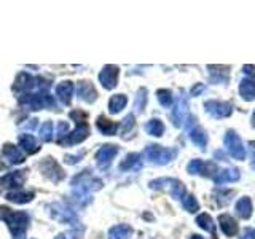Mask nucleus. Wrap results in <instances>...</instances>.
I'll use <instances>...</instances> for the list:
<instances>
[{"mask_svg":"<svg viewBox=\"0 0 255 239\" xmlns=\"http://www.w3.org/2000/svg\"><path fill=\"white\" fill-rule=\"evenodd\" d=\"M0 219H2L8 228H10L13 239H24L26 236V230L29 227V222L30 217L27 212H22V211H11L8 207H2L0 206Z\"/></svg>","mask_w":255,"mask_h":239,"instance_id":"f257e3e1","label":"nucleus"},{"mask_svg":"<svg viewBox=\"0 0 255 239\" xmlns=\"http://www.w3.org/2000/svg\"><path fill=\"white\" fill-rule=\"evenodd\" d=\"M143 155L148 159L150 163L158 164V166H164L167 163H171L172 159L177 156V150L175 148H166L161 145H148L143 151Z\"/></svg>","mask_w":255,"mask_h":239,"instance_id":"f03ea898","label":"nucleus"},{"mask_svg":"<svg viewBox=\"0 0 255 239\" xmlns=\"http://www.w3.org/2000/svg\"><path fill=\"white\" fill-rule=\"evenodd\" d=\"M21 106H27L30 110H40V109H53L56 107V102L48 93H38V94H24L19 98Z\"/></svg>","mask_w":255,"mask_h":239,"instance_id":"7ed1b4c3","label":"nucleus"},{"mask_svg":"<svg viewBox=\"0 0 255 239\" xmlns=\"http://www.w3.org/2000/svg\"><path fill=\"white\" fill-rule=\"evenodd\" d=\"M150 188L153 190H169V193L172 198L175 199H182L183 195L187 193L185 191V187H183V183L177 179H171V177H163V179H155L151 180L150 183Z\"/></svg>","mask_w":255,"mask_h":239,"instance_id":"20e7f679","label":"nucleus"},{"mask_svg":"<svg viewBox=\"0 0 255 239\" xmlns=\"http://www.w3.org/2000/svg\"><path fill=\"white\" fill-rule=\"evenodd\" d=\"M223 140H225V147L228 150V153L235 159H239V161L246 159V148L243 145V140L239 139V135L235 131H228Z\"/></svg>","mask_w":255,"mask_h":239,"instance_id":"39448f33","label":"nucleus"},{"mask_svg":"<svg viewBox=\"0 0 255 239\" xmlns=\"http://www.w3.org/2000/svg\"><path fill=\"white\" fill-rule=\"evenodd\" d=\"M48 209H51L50 214H51V217H53L54 220L62 222V223H70V225H75V223H78L75 212H74V211H70L69 207H66L64 204L56 203V204L48 206Z\"/></svg>","mask_w":255,"mask_h":239,"instance_id":"423d86ee","label":"nucleus"},{"mask_svg":"<svg viewBox=\"0 0 255 239\" xmlns=\"http://www.w3.org/2000/svg\"><path fill=\"white\" fill-rule=\"evenodd\" d=\"M26 169H21V171H13V172H6L2 179H0V185L2 188L6 190H21V187L24 185L26 182Z\"/></svg>","mask_w":255,"mask_h":239,"instance_id":"0eeeda50","label":"nucleus"},{"mask_svg":"<svg viewBox=\"0 0 255 239\" xmlns=\"http://www.w3.org/2000/svg\"><path fill=\"white\" fill-rule=\"evenodd\" d=\"M204 109L214 118H225L230 117L231 112H233V106L230 102H222V101H206Z\"/></svg>","mask_w":255,"mask_h":239,"instance_id":"6e6552de","label":"nucleus"},{"mask_svg":"<svg viewBox=\"0 0 255 239\" xmlns=\"http://www.w3.org/2000/svg\"><path fill=\"white\" fill-rule=\"evenodd\" d=\"M40 171H42L43 175H46L51 182H59L66 177V174H64V171L53 158H45L43 161L40 163Z\"/></svg>","mask_w":255,"mask_h":239,"instance_id":"1a4fd4ad","label":"nucleus"},{"mask_svg":"<svg viewBox=\"0 0 255 239\" xmlns=\"http://www.w3.org/2000/svg\"><path fill=\"white\" fill-rule=\"evenodd\" d=\"M118 153V147L112 145V143H107V145H102L98 153H96V163L101 167V169H107L110 166V163L114 161V158Z\"/></svg>","mask_w":255,"mask_h":239,"instance_id":"9d476101","label":"nucleus"},{"mask_svg":"<svg viewBox=\"0 0 255 239\" xmlns=\"http://www.w3.org/2000/svg\"><path fill=\"white\" fill-rule=\"evenodd\" d=\"M187 115H188V102H187L185 98H183V96H179L177 101H175V104H174L172 114H171L174 126L180 127L183 124V121H185Z\"/></svg>","mask_w":255,"mask_h":239,"instance_id":"9b49d317","label":"nucleus"},{"mask_svg":"<svg viewBox=\"0 0 255 239\" xmlns=\"http://www.w3.org/2000/svg\"><path fill=\"white\" fill-rule=\"evenodd\" d=\"M118 75H120V69L117 66H106L99 74V82L101 85L106 88V90H114L118 83Z\"/></svg>","mask_w":255,"mask_h":239,"instance_id":"f8f14e48","label":"nucleus"},{"mask_svg":"<svg viewBox=\"0 0 255 239\" xmlns=\"http://www.w3.org/2000/svg\"><path fill=\"white\" fill-rule=\"evenodd\" d=\"M85 120H78V121H77V129L72 134H69L67 137L61 142L62 145H75V143L83 142L88 137V134H90V127H88Z\"/></svg>","mask_w":255,"mask_h":239,"instance_id":"ddd939ff","label":"nucleus"},{"mask_svg":"<svg viewBox=\"0 0 255 239\" xmlns=\"http://www.w3.org/2000/svg\"><path fill=\"white\" fill-rule=\"evenodd\" d=\"M34 88H37V80H35V77L29 75L27 72H21V74L16 77V82L13 86L14 91L24 93V91L34 90Z\"/></svg>","mask_w":255,"mask_h":239,"instance_id":"4468645a","label":"nucleus"},{"mask_svg":"<svg viewBox=\"0 0 255 239\" xmlns=\"http://www.w3.org/2000/svg\"><path fill=\"white\" fill-rule=\"evenodd\" d=\"M2 156L10 164H19V163L24 161V158H26V155L22 153V150L19 147H16V145H11V143H6V145H3Z\"/></svg>","mask_w":255,"mask_h":239,"instance_id":"2eb2a0df","label":"nucleus"},{"mask_svg":"<svg viewBox=\"0 0 255 239\" xmlns=\"http://www.w3.org/2000/svg\"><path fill=\"white\" fill-rule=\"evenodd\" d=\"M188 172L190 174H201V175H212L217 167H215L214 163H206L203 159H193V161L188 163Z\"/></svg>","mask_w":255,"mask_h":239,"instance_id":"dca6fc26","label":"nucleus"},{"mask_svg":"<svg viewBox=\"0 0 255 239\" xmlns=\"http://www.w3.org/2000/svg\"><path fill=\"white\" fill-rule=\"evenodd\" d=\"M77 91H78V98L82 101H85V102H88V104H91V102H94L96 99H98V93H96L93 83L86 82V80H83V82L78 83Z\"/></svg>","mask_w":255,"mask_h":239,"instance_id":"f3484780","label":"nucleus"},{"mask_svg":"<svg viewBox=\"0 0 255 239\" xmlns=\"http://www.w3.org/2000/svg\"><path fill=\"white\" fill-rule=\"evenodd\" d=\"M219 225H220L223 233H225V236H228V238L236 236V233H238V223H236V220L233 217H231V215L220 214L219 215Z\"/></svg>","mask_w":255,"mask_h":239,"instance_id":"a211bd4d","label":"nucleus"},{"mask_svg":"<svg viewBox=\"0 0 255 239\" xmlns=\"http://www.w3.org/2000/svg\"><path fill=\"white\" fill-rule=\"evenodd\" d=\"M209 69V77L212 83H228L230 80V67L227 66H207Z\"/></svg>","mask_w":255,"mask_h":239,"instance_id":"6ab92c4d","label":"nucleus"},{"mask_svg":"<svg viewBox=\"0 0 255 239\" xmlns=\"http://www.w3.org/2000/svg\"><path fill=\"white\" fill-rule=\"evenodd\" d=\"M239 94L244 101H254L255 99V78L246 77L239 83Z\"/></svg>","mask_w":255,"mask_h":239,"instance_id":"aec40b11","label":"nucleus"},{"mask_svg":"<svg viewBox=\"0 0 255 239\" xmlns=\"http://www.w3.org/2000/svg\"><path fill=\"white\" fill-rule=\"evenodd\" d=\"M18 140H19V148L29 155L35 153V151L38 150V142L32 134H21L18 137Z\"/></svg>","mask_w":255,"mask_h":239,"instance_id":"412c9836","label":"nucleus"},{"mask_svg":"<svg viewBox=\"0 0 255 239\" xmlns=\"http://www.w3.org/2000/svg\"><path fill=\"white\" fill-rule=\"evenodd\" d=\"M56 96L61 99L62 104H70L72 96H74V83L72 82H62L56 86Z\"/></svg>","mask_w":255,"mask_h":239,"instance_id":"4be33fe9","label":"nucleus"},{"mask_svg":"<svg viewBox=\"0 0 255 239\" xmlns=\"http://www.w3.org/2000/svg\"><path fill=\"white\" fill-rule=\"evenodd\" d=\"M241 177V174H239L238 169H223V171H219L217 174H214V182L217 183V185H222V183H228V182H236Z\"/></svg>","mask_w":255,"mask_h":239,"instance_id":"5701e85b","label":"nucleus"},{"mask_svg":"<svg viewBox=\"0 0 255 239\" xmlns=\"http://www.w3.org/2000/svg\"><path fill=\"white\" fill-rule=\"evenodd\" d=\"M235 209H236L238 217H241L244 220L249 219L252 215V201H251V198L249 196H243L241 199H238Z\"/></svg>","mask_w":255,"mask_h":239,"instance_id":"b1692460","label":"nucleus"},{"mask_svg":"<svg viewBox=\"0 0 255 239\" xmlns=\"http://www.w3.org/2000/svg\"><path fill=\"white\" fill-rule=\"evenodd\" d=\"M6 199L11 203H16V204H26L34 199V193H32V191H26V190H14L6 195Z\"/></svg>","mask_w":255,"mask_h":239,"instance_id":"393cba45","label":"nucleus"},{"mask_svg":"<svg viewBox=\"0 0 255 239\" xmlns=\"http://www.w3.org/2000/svg\"><path fill=\"white\" fill-rule=\"evenodd\" d=\"M96 126H98V129L106 135H114L118 131V124L106 117H99L98 121H96Z\"/></svg>","mask_w":255,"mask_h":239,"instance_id":"a878e982","label":"nucleus"},{"mask_svg":"<svg viewBox=\"0 0 255 239\" xmlns=\"http://www.w3.org/2000/svg\"><path fill=\"white\" fill-rule=\"evenodd\" d=\"M140 164H142L140 155L139 153H129L122 161V164H120V169L122 171H135V169H139Z\"/></svg>","mask_w":255,"mask_h":239,"instance_id":"bb28decb","label":"nucleus"},{"mask_svg":"<svg viewBox=\"0 0 255 239\" xmlns=\"http://www.w3.org/2000/svg\"><path fill=\"white\" fill-rule=\"evenodd\" d=\"M131 233H132V228L129 225H126V223H122V225L110 228L109 239H129Z\"/></svg>","mask_w":255,"mask_h":239,"instance_id":"cd10ccee","label":"nucleus"},{"mask_svg":"<svg viewBox=\"0 0 255 239\" xmlns=\"http://www.w3.org/2000/svg\"><path fill=\"white\" fill-rule=\"evenodd\" d=\"M196 225L206 231H209L212 236H217V230H215V223L209 214H199L196 217Z\"/></svg>","mask_w":255,"mask_h":239,"instance_id":"c85d7f7f","label":"nucleus"},{"mask_svg":"<svg viewBox=\"0 0 255 239\" xmlns=\"http://www.w3.org/2000/svg\"><path fill=\"white\" fill-rule=\"evenodd\" d=\"M128 104V98L125 94H115L112 96L110 101H109V112L110 114H118L122 112Z\"/></svg>","mask_w":255,"mask_h":239,"instance_id":"c756f323","label":"nucleus"},{"mask_svg":"<svg viewBox=\"0 0 255 239\" xmlns=\"http://www.w3.org/2000/svg\"><path fill=\"white\" fill-rule=\"evenodd\" d=\"M190 139L199 148H204L207 145V134L204 132L203 127H199V126L193 127V129L190 131Z\"/></svg>","mask_w":255,"mask_h":239,"instance_id":"7c9ffc66","label":"nucleus"},{"mask_svg":"<svg viewBox=\"0 0 255 239\" xmlns=\"http://www.w3.org/2000/svg\"><path fill=\"white\" fill-rule=\"evenodd\" d=\"M143 127H145V131L150 135H155V137H159V135H163V132H164V124L161 120H158V118L148 120Z\"/></svg>","mask_w":255,"mask_h":239,"instance_id":"2f4dec72","label":"nucleus"},{"mask_svg":"<svg viewBox=\"0 0 255 239\" xmlns=\"http://www.w3.org/2000/svg\"><path fill=\"white\" fill-rule=\"evenodd\" d=\"M182 206H183V209L191 212V214H195L199 211V204L196 201V198L193 195H190V193H185L182 198Z\"/></svg>","mask_w":255,"mask_h":239,"instance_id":"473e14b6","label":"nucleus"},{"mask_svg":"<svg viewBox=\"0 0 255 239\" xmlns=\"http://www.w3.org/2000/svg\"><path fill=\"white\" fill-rule=\"evenodd\" d=\"M145 102H147V90L145 88H140V90L137 91V96H135V101H134V109L137 114L143 110Z\"/></svg>","mask_w":255,"mask_h":239,"instance_id":"72a5a7b5","label":"nucleus"},{"mask_svg":"<svg viewBox=\"0 0 255 239\" xmlns=\"http://www.w3.org/2000/svg\"><path fill=\"white\" fill-rule=\"evenodd\" d=\"M156 96H158L159 104H161L163 107H171L172 106V99L174 98H172V93L169 90H158Z\"/></svg>","mask_w":255,"mask_h":239,"instance_id":"f704fd0d","label":"nucleus"},{"mask_svg":"<svg viewBox=\"0 0 255 239\" xmlns=\"http://www.w3.org/2000/svg\"><path fill=\"white\" fill-rule=\"evenodd\" d=\"M51 137H53V123L45 121L40 126V139L43 142H48V140H51Z\"/></svg>","mask_w":255,"mask_h":239,"instance_id":"c9c22d12","label":"nucleus"},{"mask_svg":"<svg viewBox=\"0 0 255 239\" xmlns=\"http://www.w3.org/2000/svg\"><path fill=\"white\" fill-rule=\"evenodd\" d=\"M67 132H69V123H67V121H59L58 124H56V131H54V134H56V139H58L59 142L62 140L64 135L67 137Z\"/></svg>","mask_w":255,"mask_h":239,"instance_id":"e433bc0d","label":"nucleus"},{"mask_svg":"<svg viewBox=\"0 0 255 239\" xmlns=\"http://www.w3.org/2000/svg\"><path fill=\"white\" fill-rule=\"evenodd\" d=\"M135 121H134V115H128L125 120H123V123H122V135L125 137V134L129 132L132 127H134Z\"/></svg>","mask_w":255,"mask_h":239,"instance_id":"4c0bfd02","label":"nucleus"},{"mask_svg":"<svg viewBox=\"0 0 255 239\" xmlns=\"http://www.w3.org/2000/svg\"><path fill=\"white\" fill-rule=\"evenodd\" d=\"M249 151H251V166L255 171V140L249 142Z\"/></svg>","mask_w":255,"mask_h":239,"instance_id":"58836bf2","label":"nucleus"},{"mask_svg":"<svg viewBox=\"0 0 255 239\" xmlns=\"http://www.w3.org/2000/svg\"><path fill=\"white\" fill-rule=\"evenodd\" d=\"M239 239H255V230H252V228H244L243 235H241V238H239Z\"/></svg>","mask_w":255,"mask_h":239,"instance_id":"ea45409f","label":"nucleus"},{"mask_svg":"<svg viewBox=\"0 0 255 239\" xmlns=\"http://www.w3.org/2000/svg\"><path fill=\"white\" fill-rule=\"evenodd\" d=\"M204 91V85H195L193 90H191V96H198L199 93Z\"/></svg>","mask_w":255,"mask_h":239,"instance_id":"a19ab883","label":"nucleus"},{"mask_svg":"<svg viewBox=\"0 0 255 239\" xmlns=\"http://www.w3.org/2000/svg\"><path fill=\"white\" fill-rule=\"evenodd\" d=\"M244 72L247 75H249L251 78H255V67L254 66H244Z\"/></svg>","mask_w":255,"mask_h":239,"instance_id":"79ce46f5","label":"nucleus"},{"mask_svg":"<svg viewBox=\"0 0 255 239\" xmlns=\"http://www.w3.org/2000/svg\"><path fill=\"white\" fill-rule=\"evenodd\" d=\"M80 158H82V155H77V156H66V163H67V164H75Z\"/></svg>","mask_w":255,"mask_h":239,"instance_id":"37998d69","label":"nucleus"},{"mask_svg":"<svg viewBox=\"0 0 255 239\" xmlns=\"http://www.w3.org/2000/svg\"><path fill=\"white\" fill-rule=\"evenodd\" d=\"M190 239H204V238H201V236H196V235H193Z\"/></svg>","mask_w":255,"mask_h":239,"instance_id":"c03bdc74","label":"nucleus"},{"mask_svg":"<svg viewBox=\"0 0 255 239\" xmlns=\"http://www.w3.org/2000/svg\"><path fill=\"white\" fill-rule=\"evenodd\" d=\"M252 126L255 127V112H254V115H252Z\"/></svg>","mask_w":255,"mask_h":239,"instance_id":"a18cd8bd","label":"nucleus"},{"mask_svg":"<svg viewBox=\"0 0 255 239\" xmlns=\"http://www.w3.org/2000/svg\"><path fill=\"white\" fill-rule=\"evenodd\" d=\"M3 167H5V164H3V161H0V171H2V169H3Z\"/></svg>","mask_w":255,"mask_h":239,"instance_id":"49530a36","label":"nucleus"},{"mask_svg":"<svg viewBox=\"0 0 255 239\" xmlns=\"http://www.w3.org/2000/svg\"><path fill=\"white\" fill-rule=\"evenodd\" d=\"M56 239H66V236H64V235H59V236L56 238Z\"/></svg>","mask_w":255,"mask_h":239,"instance_id":"de8ad7c7","label":"nucleus"},{"mask_svg":"<svg viewBox=\"0 0 255 239\" xmlns=\"http://www.w3.org/2000/svg\"><path fill=\"white\" fill-rule=\"evenodd\" d=\"M0 191H2V185H0Z\"/></svg>","mask_w":255,"mask_h":239,"instance_id":"09e8293b","label":"nucleus"}]
</instances>
